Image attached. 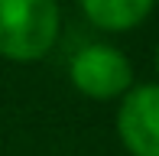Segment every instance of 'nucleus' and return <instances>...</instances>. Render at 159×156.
Wrapping results in <instances>:
<instances>
[{
	"instance_id": "obj_1",
	"label": "nucleus",
	"mask_w": 159,
	"mask_h": 156,
	"mask_svg": "<svg viewBox=\"0 0 159 156\" xmlns=\"http://www.w3.org/2000/svg\"><path fill=\"white\" fill-rule=\"evenodd\" d=\"M55 0H0V55L10 62H39L59 39Z\"/></svg>"
},
{
	"instance_id": "obj_2",
	"label": "nucleus",
	"mask_w": 159,
	"mask_h": 156,
	"mask_svg": "<svg viewBox=\"0 0 159 156\" xmlns=\"http://www.w3.org/2000/svg\"><path fill=\"white\" fill-rule=\"evenodd\" d=\"M68 78L75 85V91H81L91 101L124 98L133 88V68H130L127 55L107 42H91L81 52L71 55Z\"/></svg>"
},
{
	"instance_id": "obj_3",
	"label": "nucleus",
	"mask_w": 159,
	"mask_h": 156,
	"mask_svg": "<svg viewBox=\"0 0 159 156\" xmlns=\"http://www.w3.org/2000/svg\"><path fill=\"white\" fill-rule=\"evenodd\" d=\"M117 133L130 156H159V85H136L124 94Z\"/></svg>"
},
{
	"instance_id": "obj_4",
	"label": "nucleus",
	"mask_w": 159,
	"mask_h": 156,
	"mask_svg": "<svg viewBox=\"0 0 159 156\" xmlns=\"http://www.w3.org/2000/svg\"><path fill=\"white\" fill-rule=\"evenodd\" d=\"M78 3H81V13L88 16V23H94L98 30L127 33L136 30L153 13L156 0H78Z\"/></svg>"
},
{
	"instance_id": "obj_5",
	"label": "nucleus",
	"mask_w": 159,
	"mask_h": 156,
	"mask_svg": "<svg viewBox=\"0 0 159 156\" xmlns=\"http://www.w3.org/2000/svg\"><path fill=\"white\" fill-rule=\"evenodd\" d=\"M156 68H159V52H156Z\"/></svg>"
}]
</instances>
